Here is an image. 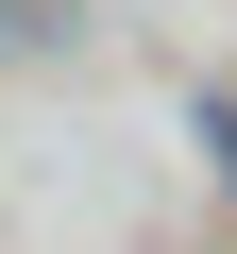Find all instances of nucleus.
Listing matches in <instances>:
<instances>
[{
    "mask_svg": "<svg viewBox=\"0 0 237 254\" xmlns=\"http://www.w3.org/2000/svg\"><path fill=\"white\" fill-rule=\"evenodd\" d=\"M220 170H237V119H220Z\"/></svg>",
    "mask_w": 237,
    "mask_h": 254,
    "instance_id": "nucleus-1",
    "label": "nucleus"
}]
</instances>
